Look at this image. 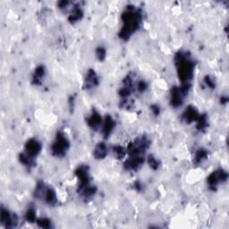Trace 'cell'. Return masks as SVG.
I'll return each instance as SVG.
<instances>
[{
  "instance_id": "obj_1",
  "label": "cell",
  "mask_w": 229,
  "mask_h": 229,
  "mask_svg": "<svg viewBox=\"0 0 229 229\" xmlns=\"http://www.w3.org/2000/svg\"><path fill=\"white\" fill-rule=\"evenodd\" d=\"M179 75L181 79L184 81L190 80L192 75V62L185 57V56L180 55L179 56Z\"/></svg>"
},
{
  "instance_id": "obj_2",
  "label": "cell",
  "mask_w": 229,
  "mask_h": 229,
  "mask_svg": "<svg viewBox=\"0 0 229 229\" xmlns=\"http://www.w3.org/2000/svg\"><path fill=\"white\" fill-rule=\"evenodd\" d=\"M68 148V142L66 139L65 138V136L63 135H58L56 137V141L53 144L52 149L56 153V155H63L66 150Z\"/></svg>"
},
{
  "instance_id": "obj_3",
  "label": "cell",
  "mask_w": 229,
  "mask_h": 229,
  "mask_svg": "<svg viewBox=\"0 0 229 229\" xmlns=\"http://www.w3.org/2000/svg\"><path fill=\"white\" fill-rule=\"evenodd\" d=\"M227 179V174L223 171H217L209 175V183L210 186H217L219 183L223 182Z\"/></svg>"
},
{
  "instance_id": "obj_4",
  "label": "cell",
  "mask_w": 229,
  "mask_h": 229,
  "mask_svg": "<svg viewBox=\"0 0 229 229\" xmlns=\"http://www.w3.org/2000/svg\"><path fill=\"white\" fill-rule=\"evenodd\" d=\"M41 150V145L36 140H31L26 145V155L32 158L36 156Z\"/></svg>"
},
{
  "instance_id": "obj_5",
  "label": "cell",
  "mask_w": 229,
  "mask_h": 229,
  "mask_svg": "<svg viewBox=\"0 0 229 229\" xmlns=\"http://www.w3.org/2000/svg\"><path fill=\"white\" fill-rule=\"evenodd\" d=\"M107 154V148L104 144L99 145L95 149V155L98 158H103Z\"/></svg>"
},
{
  "instance_id": "obj_6",
  "label": "cell",
  "mask_w": 229,
  "mask_h": 229,
  "mask_svg": "<svg viewBox=\"0 0 229 229\" xmlns=\"http://www.w3.org/2000/svg\"><path fill=\"white\" fill-rule=\"evenodd\" d=\"M89 122H90V124H91L92 127H97V126H99V125L100 124L101 118L100 117V115L98 114H92V115L90 116V118Z\"/></svg>"
},
{
  "instance_id": "obj_7",
  "label": "cell",
  "mask_w": 229,
  "mask_h": 229,
  "mask_svg": "<svg viewBox=\"0 0 229 229\" xmlns=\"http://www.w3.org/2000/svg\"><path fill=\"white\" fill-rule=\"evenodd\" d=\"M86 83H87V87H92L97 83V77L94 73H90L88 74L86 78Z\"/></svg>"
},
{
  "instance_id": "obj_8",
  "label": "cell",
  "mask_w": 229,
  "mask_h": 229,
  "mask_svg": "<svg viewBox=\"0 0 229 229\" xmlns=\"http://www.w3.org/2000/svg\"><path fill=\"white\" fill-rule=\"evenodd\" d=\"M113 120L112 119H110V118H108L106 120L105 122V125H104V127H103V130H104V132H105V134L106 135L109 134V133L112 131V129L114 127V123H113Z\"/></svg>"
},
{
  "instance_id": "obj_9",
  "label": "cell",
  "mask_w": 229,
  "mask_h": 229,
  "mask_svg": "<svg viewBox=\"0 0 229 229\" xmlns=\"http://www.w3.org/2000/svg\"><path fill=\"white\" fill-rule=\"evenodd\" d=\"M184 117L187 121H192V120H194L197 117V114H196L195 110L192 109V108H189L188 110L185 112L184 114Z\"/></svg>"
},
{
  "instance_id": "obj_10",
  "label": "cell",
  "mask_w": 229,
  "mask_h": 229,
  "mask_svg": "<svg viewBox=\"0 0 229 229\" xmlns=\"http://www.w3.org/2000/svg\"><path fill=\"white\" fill-rule=\"evenodd\" d=\"M206 156H207V153H206L205 151H203V150H201V151H199L198 154L196 155V160L198 162H202V160L205 158Z\"/></svg>"
},
{
  "instance_id": "obj_11",
  "label": "cell",
  "mask_w": 229,
  "mask_h": 229,
  "mask_svg": "<svg viewBox=\"0 0 229 229\" xmlns=\"http://www.w3.org/2000/svg\"><path fill=\"white\" fill-rule=\"evenodd\" d=\"M26 217H27L28 220H30V221H34V220L36 219V216H35V212H34L33 209H30V210L28 211Z\"/></svg>"
},
{
  "instance_id": "obj_12",
  "label": "cell",
  "mask_w": 229,
  "mask_h": 229,
  "mask_svg": "<svg viewBox=\"0 0 229 229\" xmlns=\"http://www.w3.org/2000/svg\"><path fill=\"white\" fill-rule=\"evenodd\" d=\"M38 223L41 225V227H50V221H49V220L41 219Z\"/></svg>"
}]
</instances>
